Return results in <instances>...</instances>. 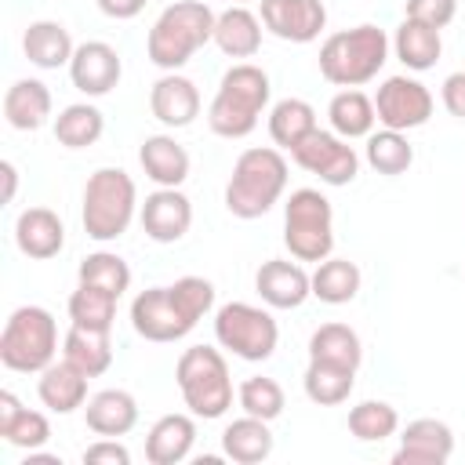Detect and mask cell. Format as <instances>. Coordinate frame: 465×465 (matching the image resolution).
<instances>
[{
  "label": "cell",
  "instance_id": "cell-49",
  "mask_svg": "<svg viewBox=\"0 0 465 465\" xmlns=\"http://www.w3.org/2000/svg\"><path fill=\"white\" fill-rule=\"evenodd\" d=\"M236 4H247V0H236Z\"/></svg>",
  "mask_w": 465,
  "mask_h": 465
},
{
  "label": "cell",
  "instance_id": "cell-11",
  "mask_svg": "<svg viewBox=\"0 0 465 465\" xmlns=\"http://www.w3.org/2000/svg\"><path fill=\"white\" fill-rule=\"evenodd\" d=\"M378 124L389 131H414L432 116V94L414 76H389L374 94Z\"/></svg>",
  "mask_w": 465,
  "mask_h": 465
},
{
  "label": "cell",
  "instance_id": "cell-43",
  "mask_svg": "<svg viewBox=\"0 0 465 465\" xmlns=\"http://www.w3.org/2000/svg\"><path fill=\"white\" fill-rule=\"evenodd\" d=\"M403 11H407L403 18L425 22L432 29H447L454 22V15H458V0H407Z\"/></svg>",
  "mask_w": 465,
  "mask_h": 465
},
{
  "label": "cell",
  "instance_id": "cell-28",
  "mask_svg": "<svg viewBox=\"0 0 465 465\" xmlns=\"http://www.w3.org/2000/svg\"><path fill=\"white\" fill-rule=\"evenodd\" d=\"M62 360H69L80 374L98 378L113 367V345H109V331H91V327H69L65 341H62Z\"/></svg>",
  "mask_w": 465,
  "mask_h": 465
},
{
  "label": "cell",
  "instance_id": "cell-36",
  "mask_svg": "<svg viewBox=\"0 0 465 465\" xmlns=\"http://www.w3.org/2000/svg\"><path fill=\"white\" fill-rule=\"evenodd\" d=\"M367 163H371L378 174L396 178V174H403V171L414 163V145L407 142L403 131H389V127L371 131V134H367Z\"/></svg>",
  "mask_w": 465,
  "mask_h": 465
},
{
  "label": "cell",
  "instance_id": "cell-35",
  "mask_svg": "<svg viewBox=\"0 0 465 465\" xmlns=\"http://www.w3.org/2000/svg\"><path fill=\"white\" fill-rule=\"evenodd\" d=\"M316 131V109L305 102V98H283L269 109V138L280 145V149H294L305 134Z\"/></svg>",
  "mask_w": 465,
  "mask_h": 465
},
{
  "label": "cell",
  "instance_id": "cell-30",
  "mask_svg": "<svg viewBox=\"0 0 465 465\" xmlns=\"http://www.w3.org/2000/svg\"><path fill=\"white\" fill-rule=\"evenodd\" d=\"M396 58L414 69V73H425L440 62V51H443V40H440V29L425 25V22H414V18H403L400 29H396Z\"/></svg>",
  "mask_w": 465,
  "mask_h": 465
},
{
  "label": "cell",
  "instance_id": "cell-6",
  "mask_svg": "<svg viewBox=\"0 0 465 465\" xmlns=\"http://www.w3.org/2000/svg\"><path fill=\"white\" fill-rule=\"evenodd\" d=\"M174 381L178 392L185 400V407L193 411V418H222L232 407V378H229V363L218 349L211 345H189L178 356L174 367Z\"/></svg>",
  "mask_w": 465,
  "mask_h": 465
},
{
  "label": "cell",
  "instance_id": "cell-12",
  "mask_svg": "<svg viewBox=\"0 0 465 465\" xmlns=\"http://www.w3.org/2000/svg\"><path fill=\"white\" fill-rule=\"evenodd\" d=\"M131 323L145 341H178L196 323L178 309L171 287H149L131 302Z\"/></svg>",
  "mask_w": 465,
  "mask_h": 465
},
{
  "label": "cell",
  "instance_id": "cell-27",
  "mask_svg": "<svg viewBox=\"0 0 465 465\" xmlns=\"http://www.w3.org/2000/svg\"><path fill=\"white\" fill-rule=\"evenodd\" d=\"M214 44L229 58H254L262 47V18L247 7H229L214 22Z\"/></svg>",
  "mask_w": 465,
  "mask_h": 465
},
{
  "label": "cell",
  "instance_id": "cell-42",
  "mask_svg": "<svg viewBox=\"0 0 465 465\" xmlns=\"http://www.w3.org/2000/svg\"><path fill=\"white\" fill-rule=\"evenodd\" d=\"M4 443H11V447H22V450H40L47 440H51V421L40 414V411H22L4 432Z\"/></svg>",
  "mask_w": 465,
  "mask_h": 465
},
{
  "label": "cell",
  "instance_id": "cell-18",
  "mask_svg": "<svg viewBox=\"0 0 465 465\" xmlns=\"http://www.w3.org/2000/svg\"><path fill=\"white\" fill-rule=\"evenodd\" d=\"M149 109L163 127H189L200 116V91L182 73H163L149 91Z\"/></svg>",
  "mask_w": 465,
  "mask_h": 465
},
{
  "label": "cell",
  "instance_id": "cell-37",
  "mask_svg": "<svg viewBox=\"0 0 465 465\" xmlns=\"http://www.w3.org/2000/svg\"><path fill=\"white\" fill-rule=\"evenodd\" d=\"M69 320L76 327H91V331H113V320H116V294L102 291V287H91V283H80L73 294H69Z\"/></svg>",
  "mask_w": 465,
  "mask_h": 465
},
{
  "label": "cell",
  "instance_id": "cell-8",
  "mask_svg": "<svg viewBox=\"0 0 465 465\" xmlns=\"http://www.w3.org/2000/svg\"><path fill=\"white\" fill-rule=\"evenodd\" d=\"M283 243L294 262H323L334 251V211L320 189H294L283 203Z\"/></svg>",
  "mask_w": 465,
  "mask_h": 465
},
{
  "label": "cell",
  "instance_id": "cell-2",
  "mask_svg": "<svg viewBox=\"0 0 465 465\" xmlns=\"http://www.w3.org/2000/svg\"><path fill=\"white\" fill-rule=\"evenodd\" d=\"M214 22L218 15L203 0H174L171 7L160 11V18L149 29V62L160 65L163 73H178L207 40H214Z\"/></svg>",
  "mask_w": 465,
  "mask_h": 465
},
{
  "label": "cell",
  "instance_id": "cell-21",
  "mask_svg": "<svg viewBox=\"0 0 465 465\" xmlns=\"http://www.w3.org/2000/svg\"><path fill=\"white\" fill-rule=\"evenodd\" d=\"M87 374H80L69 360H54L51 367L40 371V381H36V392H40V403L54 414H73L76 407L87 403Z\"/></svg>",
  "mask_w": 465,
  "mask_h": 465
},
{
  "label": "cell",
  "instance_id": "cell-13",
  "mask_svg": "<svg viewBox=\"0 0 465 465\" xmlns=\"http://www.w3.org/2000/svg\"><path fill=\"white\" fill-rule=\"evenodd\" d=\"M262 25L291 44H312L327 25L323 0H262Z\"/></svg>",
  "mask_w": 465,
  "mask_h": 465
},
{
  "label": "cell",
  "instance_id": "cell-46",
  "mask_svg": "<svg viewBox=\"0 0 465 465\" xmlns=\"http://www.w3.org/2000/svg\"><path fill=\"white\" fill-rule=\"evenodd\" d=\"M94 4L105 18H116V22H127V18L142 15V7H145V0H94Z\"/></svg>",
  "mask_w": 465,
  "mask_h": 465
},
{
  "label": "cell",
  "instance_id": "cell-25",
  "mask_svg": "<svg viewBox=\"0 0 465 465\" xmlns=\"http://www.w3.org/2000/svg\"><path fill=\"white\" fill-rule=\"evenodd\" d=\"M222 454L236 465H258L272 454V432H269V421L265 418H254V414H243L236 421L225 425L222 432Z\"/></svg>",
  "mask_w": 465,
  "mask_h": 465
},
{
  "label": "cell",
  "instance_id": "cell-16",
  "mask_svg": "<svg viewBox=\"0 0 465 465\" xmlns=\"http://www.w3.org/2000/svg\"><path fill=\"white\" fill-rule=\"evenodd\" d=\"M454 454V432L440 418H414L400 432V447L392 454L396 465H443Z\"/></svg>",
  "mask_w": 465,
  "mask_h": 465
},
{
  "label": "cell",
  "instance_id": "cell-44",
  "mask_svg": "<svg viewBox=\"0 0 465 465\" xmlns=\"http://www.w3.org/2000/svg\"><path fill=\"white\" fill-rule=\"evenodd\" d=\"M84 461L87 465H131V450L116 436H102L98 443L84 450Z\"/></svg>",
  "mask_w": 465,
  "mask_h": 465
},
{
  "label": "cell",
  "instance_id": "cell-10",
  "mask_svg": "<svg viewBox=\"0 0 465 465\" xmlns=\"http://www.w3.org/2000/svg\"><path fill=\"white\" fill-rule=\"evenodd\" d=\"M291 160L327 185H349L360 174V156L349 145V138H341L334 131H320V127L291 149Z\"/></svg>",
  "mask_w": 465,
  "mask_h": 465
},
{
  "label": "cell",
  "instance_id": "cell-4",
  "mask_svg": "<svg viewBox=\"0 0 465 465\" xmlns=\"http://www.w3.org/2000/svg\"><path fill=\"white\" fill-rule=\"evenodd\" d=\"M389 62V36L378 25H352L331 33L320 47V73L334 87H363Z\"/></svg>",
  "mask_w": 465,
  "mask_h": 465
},
{
  "label": "cell",
  "instance_id": "cell-17",
  "mask_svg": "<svg viewBox=\"0 0 465 465\" xmlns=\"http://www.w3.org/2000/svg\"><path fill=\"white\" fill-rule=\"evenodd\" d=\"M254 291H258L262 302L272 305V309H298V305L312 294V276H309L298 262L269 258V262H262V269L254 272Z\"/></svg>",
  "mask_w": 465,
  "mask_h": 465
},
{
  "label": "cell",
  "instance_id": "cell-31",
  "mask_svg": "<svg viewBox=\"0 0 465 465\" xmlns=\"http://www.w3.org/2000/svg\"><path fill=\"white\" fill-rule=\"evenodd\" d=\"M305 396L320 407H338L349 400L352 385H356V371L352 367H338V363H327V360H309L305 367Z\"/></svg>",
  "mask_w": 465,
  "mask_h": 465
},
{
  "label": "cell",
  "instance_id": "cell-32",
  "mask_svg": "<svg viewBox=\"0 0 465 465\" xmlns=\"http://www.w3.org/2000/svg\"><path fill=\"white\" fill-rule=\"evenodd\" d=\"M102 131H105V116L91 102H73L54 116V138L65 149H87L102 138Z\"/></svg>",
  "mask_w": 465,
  "mask_h": 465
},
{
  "label": "cell",
  "instance_id": "cell-22",
  "mask_svg": "<svg viewBox=\"0 0 465 465\" xmlns=\"http://www.w3.org/2000/svg\"><path fill=\"white\" fill-rule=\"evenodd\" d=\"M196 443V421L189 414H163L145 436V458L153 465H178Z\"/></svg>",
  "mask_w": 465,
  "mask_h": 465
},
{
  "label": "cell",
  "instance_id": "cell-20",
  "mask_svg": "<svg viewBox=\"0 0 465 465\" xmlns=\"http://www.w3.org/2000/svg\"><path fill=\"white\" fill-rule=\"evenodd\" d=\"M84 418L94 436H127L138 425V400L127 389H102L87 400Z\"/></svg>",
  "mask_w": 465,
  "mask_h": 465
},
{
  "label": "cell",
  "instance_id": "cell-33",
  "mask_svg": "<svg viewBox=\"0 0 465 465\" xmlns=\"http://www.w3.org/2000/svg\"><path fill=\"white\" fill-rule=\"evenodd\" d=\"M360 265L349 258H323L312 272V294L327 305H345L360 294Z\"/></svg>",
  "mask_w": 465,
  "mask_h": 465
},
{
  "label": "cell",
  "instance_id": "cell-7",
  "mask_svg": "<svg viewBox=\"0 0 465 465\" xmlns=\"http://www.w3.org/2000/svg\"><path fill=\"white\" fill-rule=\"evenodd\" d=\"M58 356V327L44 305H18L0 334V363L18 374H40Z\"/></svg>",
  "mask_w": 465,
  "mask_h": 465
},
{
  "label": "cell",
  "instance_id": "cell-34",
  "mask_svg": "<svg viewBox=\"0 0 465 465\" xmlns=\"http://www.w3.org/2000/svg\"><path fill=\"white\" fill-rule=\"evenodd\" d=\"M309 360H327V363H338V367H352L356 371L360 360H363L360 334L349 323H323L309 338Z\"/></svg>",
  "mask_w": 465,
  "mask_h": 465
},
{
  "label": "cell",
  "instance_id": "cell-1",
  "mask_svg": "<svg viewBox=\"0 0 465 465\" xmlns=\"http://www.w3.org/2000/svg\"><path fill=\"white\" fill-rule=\"evenodd\" d=\"M283 189H287V160L280 156V149L269 145L243 149L225 182V211L243 222L262 218L272 211Z\"/></svg>",
  "mask_w": 465,
  "mask_h": 465
},
{
  "label": "cell",
  "instance_id": "cell-5",
  "mask_svg": "<svg viewBox=\"0 0 465 465\" xmlns=\"http://www.w3.org/2000/svg\"><path fill=\"white\" fill-rule=\"evenodd\" d=\"M138 211V189L134 178L120 167H98L84 185V232L98 243L120 240Z\"/></svg>",
  "mask_w": 465,
  "mask_h": 465
},
{
  "label": "cell",
  "instance_id": "cell-47",
  "mask_svg": "<svg viewBox=\"0 0 465 465\" xmlns=\"http://www.w3.org/2000/svg\"><path fill=\"white\" fill-rule=\"evenodd\" d=\"M22 411H25V407L18 403V396L4 389V392H0V432H4V429H7V425H11V421L22 414Z\"/></svg>",
  "mask_w": 465,
  "mask_h": 465
},
{
  "label": "cell",
  "instance_id": "cell-9",
  "mask_svg": "<svg viewBox=\"0 0 465 465\" xmlns=\"http://www.w3.org/2000/svg\"><path fill=\"white\" fill-rule=\"evenodd\" d=\"M214 338L222 349L247 363H262L276 352L280 327L269 309H258L251 302H225L214 312Z\"/></svg>",
  "mask_w": 465,
  "mask_h": 465
},
{
  "label": "cell",
  "instance_id": "cell-14",
  "mask_svg": "<svg viewBox=\"0 0 465 465\" xmlns=\"http://www.w3.org/2000/svg\"><path fill=\"white\" fill-rule=\"evenodd\" d=\"M124 76V62L116 54L113 44L105 40H87L73 51V62H69V80L76 91H84L87 98H102L109 94Z\"/></svg>",
  "mask_w": 465,
  "mask_h": 465
},
{
  "label": "cell",
  "instance_id": "cell-3",
  "mask_svg": "<svg viewBox=\"0 0 465 465\" xmlns=\"http://www.w3.org/2000/svg\"><path fill=\"white\" fill-rule=\"evenodd\" d=\"M269 73L251 65V62H240L232 69H225L214 98H211V109H207V124L218 138H247L254 127H258V116L265 113L269 105Z\"/></svg>",
  "mask_w": 465,
  "mask_h": 465
},
{
  "label": "cell",
  "instance_id": "cell-23",
  "mask_svg": "<svg viewBox=\"0 0 465 465\" xmlns=\"http://www.w3.org/2000/svg\"><path fill=\"white\" fill-rule=\"evenodd\" d=\"M138 163L145 178H153L163 189H178L189 178V153L171 134H149L138 149Z\"/></svg>",
  "mask_w": 465,
  "mask_h": 465
},
{
  "label": "cell",
  "instance_id": "cell-15",
  "mask_svg": "<svg viewBox=\"0 0 465 465\" xmlns=\"http://www.w3.org/2000/svg\"><path fill=\"white\" fill-rule=\"evenodd\" d=\"M142 229L156 243H178L193 225V203L182 189H156L142 203Z\"/></svg>",
  "mask_w": 465,
  "mask_h": 465
},
{
  "label": "cell",
  "instance_id": "cell-19",
  "mask_svg": "<svg viewBox=\"0 0 465 465\" xmlns=\"http://www.w3.org/2000/svg\"><path fill=\"white\" fill-rule=\"evenodd\" d=\"M15 243L25 258L47 262L65 247V225L51 207H25L15 222Z\"/></svg>",
  "mask_w": 465,
  "mask_h": 465
},
{
  "label": "cell",
  "instance_id": "cell-48",
  "mask_svg": "<svg viewBox=\"0 0 465 465\" xmlns=\"http://www.w3.org/2000/svg\"><path fill=\"white\" fill-rule=\"evenodd\" d=\"M0 174H4V203H11L15 200V185H18V171H15L11 160H4L0 163Z\"/></svg>",
  "mask_w": 465,
  "mask_h": 465
},
{
  "label": "cell",
  "instance_id": "cell-29",
  "mask_svg": "<svg viewBox=\"0 0 465 465\" xmlns=\"http://www.w3.org/2000/svg\"><path fill=\"white\" fill-rule=\"evenodd\" d=\"M327 120H331V131L341 134V138H367L378 124V113H374V98H367L363 91L356 87H345L331 98L327 105Z\"/></svg>",
  "mask_w": 465,
  "mask_h": 465
},
{
  "label": "cell",
  "instance_id": "cell-45",
  "mask_svg": "<svg viewBox=\"0 0 465 465\" xmlns=\"http://www.w3.org/2000/svg\"><path fill=\"white\" fill-rule=\"evenodd\" d=\"M440 94H443V109H447L450 116L465 120V73H450V76L443 80Z\"/></svg>",
  "mask_w": 465,
  "mask_h": 465
},
{
  "label": "cell",
  "instance_id": "cell-24",
  "mask_svg": "<svg viewBox=\"0 0 465 465\" xmlns=\"http://www.w3.org/2000/svg\"><path fill=\"white\" fill-rule=\"evenodd\" d=\"M22 51L33 65L40 69H62L73 62V36L62 22H51V18H40V22H29L25 33H22Z\"/></svg>",
  "mask_w": 465,
  "mask_h": 465
},
{
  "label": "cell",
  "instance_id": "cell-39",
  "mask_svg": "<svg viewBox=\"0 0 465 465\" xmlns=\"http://www.w3.org/2000/svg\"><path fill=\"white\" fill-rule=\"evenodd\" d=\"M76 280L80 283H91V287H102V291H109V294L120 298L131 287V265L120 254H113V251H94V254H87L80 262Z\"/></svg>",
  "mask_w": 465,
  "mask_h": 465
},
{
  "label": "cell",
  "instance_id": "cell-26",
  "mask_svg": "<svg viewBox=\"0 0 465 465\" xmlns=\"http://www.w3.org/2000/svg\"><path fill=\"white\" fill-rule=\"evenodd\" d=\"M4 116L15 131H36L51 116V91L44 80H15L4 94Z\"/></svg>",
  "mask_w": 465,
  "mask_h": 465
},
{
  "label": "cell",
  "instance_id": "cell-40",
  "mask_svg": "<svg viewBox=\"0 0 465 465\" xmlns=\"http://www.w3.org/2000/svg\"><path fill=\"white\" fill-rule=\"evenodd\" d=\"M236 400H240L243 414H254V418H265V421L280 418V414H283V407H287L280 381H276V378H265V374L247 378V381L236 389Z\"/></svg>",
  "mask_w": 465,
  "mask_h": 465
},
{
  "label": "cell",
  "instance_id": "cell-41",
  "mask_svg": "<svg viewBox=\"0 0 465 465\" xmlns=\"http://www.w3.org/2000/svg\"><path fill=\"white\" fill-rule=\"evenodd\" d=\"M171 294H174L178 309H182L193 323H200V320L214 309V283L203 280V276H182V280H174V283H171Z\"/></svg>",
  "mask_w": 465,
  "mask_h": 465
},
{
  "label": "cell",
  "instance_id": "cell-38",
  "mask_svg": "<svg viewBox=\"0 0 465 465\" xmlns=\"http://www.w3.org/2000/svg\"><path fill=\"white\" fill-rule=\"evenodd\" d=\"M400 429V414L385 400H363L349 411V432L363 443H381Z\"/></svg>",
  "mask_w": 465,
  "mask_h": 465
}]
</instances>
